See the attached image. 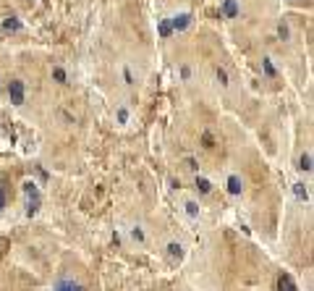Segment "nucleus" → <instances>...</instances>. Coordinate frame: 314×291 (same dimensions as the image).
<instances>
[{
  "mask_svg": "<svg viewBox=\"0 0 314 291\" xmlns=\"http://www.w3.org/2000/svg\"><path fill=\"white\" fill-rule=\"evenodd\" d=\"M24 197H27V215L34 218L40 213V205H42V197H40V189H37V184L34 181H24Z\"/></svg>",
  "mask_w": 314,
  "mask_h": 291,
  "instance_id": "nucleus-1",
  "label": "nucleus"
},
{
  "mask_svg": "<svg viewBox=\"0 0 314 291\" xmlns=\"http://www.w3.org/2000/svg\"><path fill=\"white\" fill-rule=\"evenodd\" d=\"M24 97H27V87L21 79H14L8 84V100L14 102V105H24Z\"/></svg>",
  "mask_w": 314,
  "mask_h": 291,
  "instance_id": "nucleus-2",
  "label": "nucleus"
},
{
  "mask_svg": "<svg viewBox=\"0 0 314 291\" xmlns=\"http://www.w3.org/2000/svg\"><path fill=\"white\" fill-rule=\"evenodd\" d=\"M168 21H170V29H173V32H186V29L191 27L194 16H191V14H186V11H183V14H176V16H173V19H168Z\"/></svg>",
  "mask_w": 314,
  "mask_h": 291,
  "instance_id": "nucleus-3",
  "label": "nucleus"
},
{
  "mask_svg": "<svg viewBox=\"0 0 314 291\" xmlns=\"http://www.w3.org/2000/svg\"><path fill=\"white\" fill-rule=\"evenodd\" d=\"M225 189L230 197H241L243 194V179L238 176V173H230V176L225 179Z\"/></svg>",
  "mask_w": 314,
  "mask_h": 291,
  "instance_id": "nucleus-4",
  "label": "nucleus"
},
{
  "mask_svg": "<svg viewBox=\"0 0 314 291\" xmlns=\"http://www.w3.org/2000/svg\"><path fill=\"white\" fill-rule=\"evenodd\" d=\"M53 291H84V288H81V283H76L74 278H66V275H61V278L55 281Z\"/></svg>",
  "mask_w": 314,
  "mask_h": 291,
  "instance_id": "nucleus-5",
  "label": "nucleus"
},
{
  "mask_svg": "<svg viewBox=\"0 0 314 291\" xmlns=\"http://www.w3.org/2000/svg\"><path fill=\"white\" fill-rule=\"evenodd\" d=\"M220 14H223L225 19H238V16H241L238 0H223V8H220Z\"/></svg>",
  "mask_w": 314,
  "mask_h": 291,
  "instance_id": "nucleus-6",
  "label": "nucleus"
},
{
  "mask_svg": "<svg viewBox=\"0 0 314 291\" xmlns=\"http://www.w3.org/2000/svg\"><path fill=\"white\" fill-rule=\"evenodd\" d=\"M0 27H3V32H6V34H16V32L24 29V24H21V21H19L16 16H6Z\"/></svg>",
  "mask_w": 314,
  "mask_h": 291,
  "instance_id": "nucleus-7",
  "label": "nucleus"
},
{
  "mask_svg": "<svg viewBox=\"0 0 314 291\" xmlns=\"http://www.w3.org/2000/svg\"><path fill=\"white\" fill-rule=\"evenodd\" d=\"M277 291H298V286H296V281L288 273H280V275H277Z\"/></svg>",
  "mask_w": 314,
  "mask_h": 291,
  "instance_id": "nucleus-8",
  "label": "nucleus"
},
{
  "mask_svg": "<svg viewBox=\"0 0 314 291\" xmlns=\"http://www.w3.org/2000/svg\"><path fill=\"white\" fill-rule=\"evenodd\" d=\"M165 252H168V257H170L173 262H178V260H183V244H178V241H168V247H165Z\"/></svg>",
  "mask_w": 314,
  "mask_h": 291,
  "instance_id": "nucleus-9",
  "label": "nucleus"
},
{
  "mask_svg": "<svg viewBox=\"0 0 314 291\" xmlns=\"http://www.w3.org/2000/svg\"><path fill=\"white\" fill-rule=\"evenodd\" d=\"M290 189H293V197H296L298 202H309V186L304 181H296Z\"/></svg>",
  "mask_w": 314,
  "mask_h": 291,
  "instance_id": "nucleus-10",
  "label": "nucleus"
},
{
  "mask_svg": "<svg viewBox=\"0 0 314 291\" xmlns=\"http://www.w3.org/2000/svg\"><path fill=\"white\" fill-rule=\"evenodd\" d=\"M183 213L189 215L191 220H196V218L202 215V210H199V202H196V200H186V202H183Z\"/></svg>",
  "mask_w": 314,
  "mask_h": 291,
  "instance_id": "nucleus-11",
  "label": "nucleus"
},
{
  "mask_svg": "<svg viewBox=\"0 0 314 291\" xmlns=\"http://www.w3.org/2000/svg\"><path fill=\"white\" fill-rule=\"evenodd\" d=\"M301 173H311V153H301L298 155V166H296Z\"/></svg>",
  "mask_w": 314,
  "mask_h": 291,
  "instance_id": "nucleus-12",
  "label": "nucleus"
},
{
  "mask_svg": "<svg viewBox=\"0 0 314 291\" xmlns=\"http://www.w3.org/2000/svg\"><path fill=\"white\" fill-rule=\"evenodd\" d=\"M129 236H131V241H136V244H144V241H147V234L142 231V226H131V228H129Z\"/></svg>",
  "mask_w": 314,
  "mask_h": 291,
  "instance_id": "nucleus-13",
  "label": "nucleus"
},
{
  "mask_svg": "<svg viewBox=\"0 0 314 291\" xmlns=\"http://www.w3.org/2000/svg\"><path fill=\"white\" fill-rule=\"evenodd\" d=\"M262 71H264V76H270V79L277 76V68L272 66V58H262Z\"/></svg>",
  "mask_w": 314,
  "mask_h": 291,
  "instance_id": "nucleus-14",
  "label": "nucleus"
},
{
  "mask_svg": "<svg viewBox=\"0 0 314 291\" xmlns=\"http://www.w3.org/2000/svg\"><path fill=\"white\" fill-rule=\"evenodd\" d=\"M196 189H199L202 194H209L212 192V181L204 179V176H196Z\"/></svg>",
  "mask_w": 314,
  "mask_h": 291,
  "instance_id": "nucleus-15",
  "label": "nucleus"
},
{
  "mask_svg": "<svg viewBox=\"0 0 314 291\" xmlns=\"http://www.w3.org/2000/svg\"><path fill=\"white\" fill-rule=\"evenodd\" d=\"M157 32H160V37H162V40H168L170 34H173V29H170V21H168V19H162L160 24H157Z\"/></svg>",
  "mask_w": 314,
  "mask_h": 291,
  "instance_id": "nucleus-16",
  "label": "nucleus"
},
{
  "mask_svg": "<svg viewBox=\"0 0 314 291\" xmlns=\"http://www.w3.org/2000/svg\"><path fill=\"white\" fill-rule=\"evenodd\" d=\"M53 79L58 81V84H66V81H68L66 68H63V66H55V68H53Z\"/></svg>",
  "mask_w": 314,
  "mask_h": 291,
  "instance_id": "nucleus-17",
  "label": "nucleus"
},
{
  "mask_svg": "<svg viewBox=\"0 0 314 291\" xmlns=\"http://www.w3.org/2000/svg\"><path fill=\"white\" fill-rule=\"evenodd\" d=\"M277 37H280V40H288V37H290V29H288L285 21H280V24H277Z\"/></svg>",
  "mask_w": 314,
  "mask_h": 291,
  "instance_id": "nucleus-18",
  "label": "nucleus"
},
{
  "mask_svg": "<svg viewBox=\"0 0 314 291\" xmlns=\"http://www.w3.org/2000/svg\"><path fill=\"white\" fill-rule=\"evenodd\" d=\"M217 81H220V87H228V71L225 68H217Z\"/></svg>",
  "mask_w": 314,
  "mask_h": 291,
  "instance_id": "nucleus-19",
  "label": "nucleus"
},
{
  "mask_svg": "<svg viewBox=\"0 0 314 291\" xmlns=\"http://www.w3.org/2000/svg\"><path fill=\"white\" fill-rule=\"evenodd\" d=\"M118 123H129V108H118Z\"/></svg>",
  "mask_w": 314,
  "mask_h": 291,
  "instance_id": "nucleus-20",
  "label": "nucleus"
},
{
  "mask_svg": "<svg viewBox=\"0 0 314 291\" xmlns=\"http://www.w3.org/2000/svg\"><path fill=\"white\" fill-rule=\"evenodd\" d=\"M123 79H126V84H136V81H134V74H131V68H123Z\"/></svg>",
  "mask_w": 314,
  "mask_h": 291,
  "instance_id": "nucleus-21",
  "label": "nucleus"
},
{
  "mask_svg": "<svg viewBox=\"0 0 314 291\" xmlns=\"http://www.w3.org/2000/svg\"><path fill=\"white\" fill-rule=\"evenodd\" d=\"M3 210H6V192L0 189V213H3Z\"/></svg>",
  "mask_w": 314,
  "mask_h": 291,
  "instance_id": "nucleus-22",
  "label": "nucleus"
},
{
  "mask_svg": "<svg viewBox=\"0 0 314 291\" xmlns=\"http://www.w3.org/2000/svg\"><path fill=\"white\" fill-rule=\"evenodd\" d=\"M181 76H183V79H189V76H191V68H189V66H183V68H181Z\"/></svg>",
  "mask_w": 314,
  "mask_h": 291,
  "instance_id": "nucleus-23",
  "label": "nucleus"
},
{
  "mask_svg": "<svg viewBox=\"0 0 314 291\" xmlns=\"http://www.w3.org/2000/svg\"><path fill=\"white\" fill-rule=\"evenodd\" d=\"M0 95H3V87H0Z\"/></svg>",
  "mask_w": 314,
  "mask_h": 291,
  "instance_id": "nucleus-24",
  "label": "nucleus"
}]
</instances>
